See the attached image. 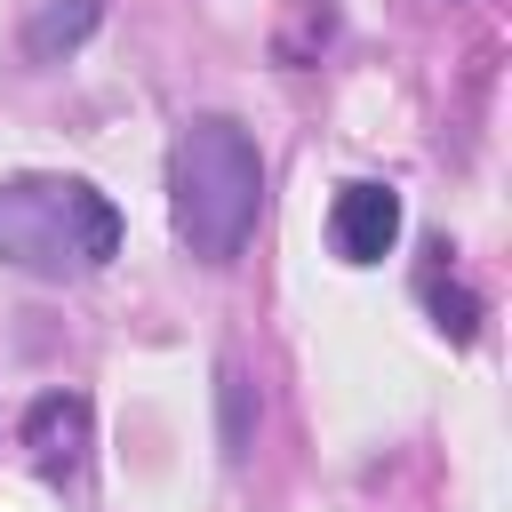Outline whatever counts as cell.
I'll return each instance as SVG.
<instances>
[{
    "instance_id": "obj_1",
    "label": "cell",
    "mask_w": 512,
    "mask_h": 512,
    "mask_svg": "<svg viewBox=\"0 0 512 512\" xmlns=\"http://www.w3.org/2000/svg\"><path fill=\"white\" fill-rule=\"evenodd\" d=\"M168 208H176V240L200 264H232L264 216V152L240 120L224 112H192L168 160Z\"/></svg>"
},
{
    "instance_id": "obj_8",
    "label": "cell",
    "mask_w": 512,
    "mask_h": 512,
    "mask_svg": "<svg viewBox=\"0 0 512 512\" xmlns=\"http://www.w3.org/2000/svg\"><path fill=\"white\" fill-rule=\"evenodd\" d=\"M224 456L240 464L248 456V376L224 360Z\"/></svg>"
},
{
    "instance_id": "obj_2",
    "label": "cell",
    "mask_w": 512,
    "mask_h": 512,
    "mask_svg": "<svg viewBox=\"0 0 512 512\" xmlns=\"http://www.w3.org/2000/svg\"><path fill=\"white\" fill-rule=\"evenodd\" d=\"M120 256V208L80 176H8L0 184V264L32 280H72Z\"/></svg>"
},
{
    "instance_id": "obj_5",
    "label": "cell",
    "mask_w": 512,
    "mask_h": 512,
    "mask_svg": "<svg viewBox=\"0 0 512 512\" xmlns=\"http://www.w3.org/2000/svg\"><path fill=\"white\" fill-rule=\"evenodd\" d=\"M96 24H104V0H40L32 24H24V56H32V64H56V56H72Z\"/></svg>"
},
{
    "instance_id": "obj_7",
    "label": "cell",
    "mask_w": 512,
    "mask_h": 512,
    "mask_svg": "<svg viewBox=\"0 0 512 512\" xmlns=\"http://www.w3.org/2000/svg\"><path fill=\"white\" fill-rule=\"evenodd\" d=\"M296 24H304V32H280V64H304L312 40L336 32V8H328V0H296Z\"/></svg>"
},
{
    "instance_id": "obj_4",
    "label": "cell",
    "mask_w": 512,
    "mask_h": 512,
    "mask_svg": "<svg viewBox=\"0 0 512 512\" xmlns=\"http://www.w3.org/2000/svg\"><path fill=\"white\" fill-rule=\"evenodd\" d=\"M24 448H32L40 480H72L88 464V400L80 392H40L24 408Z\"/></svg>"
},
{
    "instance_id": "obj_6",
    "label": "cell",
    "mask_w": 512,
    "mask_h": 512,
    "mask_svg": "<svg viewBox=\"0 0 512 512\" xmlns=\"http://www.w3.org/2000/svg\"><path fill=\"white\" fill-rule=\"evenodd\" d=\"M424 304H432V320H440L456 344H464V336H472V320H480V296H472L464 280H440V272H424Z\"/></svg>"
},
{
    "instance_id": "obj_3",
    "label": "cell",
    "mask_w": 512,
    "mask_h": 512,
    "mask_svg": "<svg viewBox=\"0 0 512 512\" xmlns=\"http://www.w3.org/2000/svg\"><path fill=\"white\" fill-rule=\"evenodd\" d=\"M328 240L344 264H384L400 240V192L392 184H344L328 208Z\"/></svg>"
}]
</instances>
